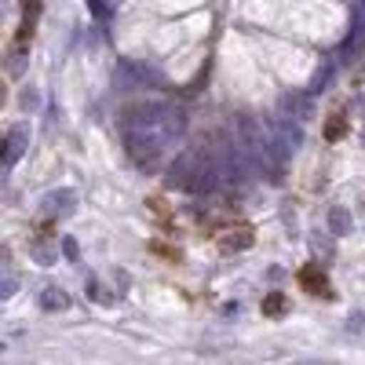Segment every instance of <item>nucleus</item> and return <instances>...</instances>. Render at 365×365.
Segmentation results:
<instances>
[{
  "label": "nucleus",
  "mask_w": 365,
  "mask_h": 365,
  "mask_svg": "<svg viewBox=\"0 0 365 365\" xmlns=\"http://www.w3.org/2000/svg\"><path fill=\"white\" fill-rule=\"evenodd\" d=\"M216 245H220L223 252L249 249V245H252V227H249V223H230L227 230H216Z\"/></svg>",
  "instance_id": "1"
},
{
  "label": "nucleus",
  "mask_w": 365,
  "mask_h": 365,
  "mask_svg": "<svg viewBox=\"0 0 365 365\" xmlns=\"http://www.w3.org/2000/svg\"><path fill=\"white\" fill-rule=\"evenodd\" d=\"M296 282H299V289H303V292H311V296H318V299H329V296H332V289H329V278L322 274V267H314V263L299 267Z\"/></svg>",
  "instance_id": "2"
},
{
  "label": "nucleus",
  "mask_w": 365,
  "mask_h": 365,
  "mask_svg": "<svg viewBox=\"0 0 365 365\" xmlns=\"http://www.w3.org/2000/svg\"><path fill=\"white\" fill-rule=\"evenodd\" d=\"M37 19H41V0H22V22H19V37H15L19 48H26L29 41H34Z\"/></svg>",
  "instance_id": "3"
},
{
  "label": "nucleus",
  "mask_w": 365,
  "mask_h": 365,
  "mask_svg": "<svg viewBox=\"0 0 365 365\" xmlns=\"http://www.w3.org/2000/svg\"><path fill=\"white\" fill-rule=\"evenodd\" d=\"M344 135H347V117H344V110L329 113V117H325V139H329V143H340Z\"/></svg>",
  "instance_id": "4"
},
{
  "label": "nucleus",
  "mask_w": 365,
  "mask_h": 365,
  "mask_svg": "<svg viewBox=\"0 0 365 365\" xmlns=\"http://www.w3.org/2000/svg\"><path fill=\"white\" fill-rule=\"evenodd\" d=\"M263 314H267V318H282V314H285V296H282V292H270V296L263 299Z\"/></svg>",
  "instance_id": "5"
}]
</instances>
